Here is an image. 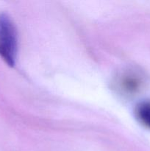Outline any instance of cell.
Returning a JSON list of instances; mask_svg holds the SVG:
<instances>
[{
	"label": "cell",
	"mask_w": 150,
	"mask_h": 151,
	"mask_svg": "<svg viewBox=\"0 0 150 151\" xmlns=\"http://www.w3.org/2000/svg\"><path fill=\"white\" fill-rule=\"evenodd\" d=\"M18 37L16 27L6 13L0 14V57L9 66L16 63Z\"/></svg>",
	"instance_id": "6da1fadb"
},
{
	"label": "cell",
	"mask_w": 150,
	"mask_h": 151,
	"mask_svg": "<svg viewBox=\"0 0 150 151\" xmlns=\"http://www.w3.org/2000/svg\"><path fill=\"white\" fill-rule=\"evenodd\" d=\"M120 88L126 94H135L141 86V81L138 76L128 74L122 77L119 81Z\"/></svg>",
	"instance_id": "7a4b0ae2"
},
{
	"label": "cell",
	"mask_w": 150,
	"mask_h": 151,
	"mask_svg": "<svg viewBox=\"0 0 150 151\" xmlns=\"http://www.w3.org/2000/svg\"><path fill=\"white\" fill-rule=\"evenodd\" d=\"M136 117L142 125L150 128V102H144L137 106Z\"/></svg>",
	"instance_id": "3957f363"
}]
</instances>
